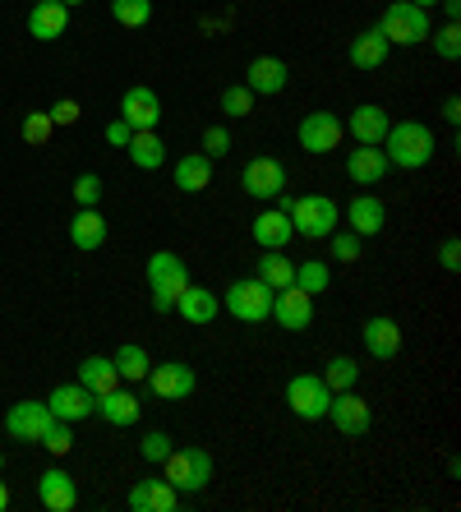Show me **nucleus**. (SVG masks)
I'll use <instances>...</instances> for the list:
<instances>
[{
  "label": "nucleus",
  "mask_w": 461,
  "mask_h": 512,
  "mask_svg": "<svg viewBox=\"0 0 461 512\" xmlns=\"http://www.w3.org/2000/svg\"><path fill=\"white\" fill-rule=\"evenodd\" d=\"M37 499H42L47 512H74V503H79V485H74V476L65 471V466H51V471L37 476Z\"/></svg>",
  "instance_id": "obj_14"
},
{
  "label": "nucleus",
  "mask_w": 461,
  "mask_h": 512,
  "mask_svg": "<svg viewBox=\"0 0 461 512\" xmlns=\"http://www.w3.org/2000/svg\"><path fill=\"white\" fill-rule=\"evenodd\" d=\"M328 420L342 429L346 439H365L369 425H374V411H369L365 397H355L351 388L346 393H332V406H328Z\"/></svg>",
  "instance_id": "obj_12"
},
{
  "label": "nucleus",
  "mask_w": 461,
  "mask_h": 512,
  "mask_svg": "<svg viewBox=\"0 0 461 512\" xmlns=\"http://www.w3.org/2000/svg\"><path fill=\"white\" fill-rule=\"evenodd\" d=\"M10 508V489H5V480H0V512Z\"/></svg>",
  "instance_id": "obj_50"
},
{
  "label": "nucleus",
  "mask_w": 461,
  "mask_h": 512,
  "mask_svg": "<svg viewBox=\"0 0 461 512\" xmlns=\"http://www.w3.org/2000/svg\"><path fill=\"white\" fill-rule=\"evenodd\" d=\"M130 134H134L130 120H120V116L107 125V143H116V148H125V143H130Z\"/></svg>",
  "instance_id": "obj_47"
},
{
  "label": "nucleus",
  "mask_w": 461,
  "mask_h": 512,
  "mask_svg": "<svg viewBox=\"0 0 461 512\" xmlns=\"http://www.w3.org/2000/svg\"><path fill=\"white\" fill-rule=\"evenodd\" d=\"M323 383H328L332 393H346V388L360 383V365H355L351 356H332L328 365H323Z\"/></svg>",
  "instance_id": "obj_35"
},
{
  "label": "nucleus",
  "mask_w": 461,
  "mask_h": 512,
  "mask_svg": "<svg viewBox=\"0 0 461 512\" xmlns=\"http://www.w3.org/2000/svg\"><path fill=\"white\" fill-rule=\"evenodd\" d=\"M388 171H392V162L383 157V148H365V143H355L351 157H346V176H351L355 185H379Z\"/></svg>",
  "instance_id": "obj_23"
},
{
  "label": "nucleus",
  "mask_w": 461,
  "mask_h": 512,
  "mask_svg": "<svg viewBox=\"0 0 461 512\" xmlns=\"http://www.w3.org/2000/svg\"><path fill=\"white\" fill-rule=\"evenodd\" d=\"M286 79H291V70H286L282 56H254L245 70V88L254 97H277L286 88Z\"/></svg>",
  "instance_id": "obj_16"
},
{
  "label": "nucleus",
  "mask_w": 461,
  "mask_h": 512,
  "mask_svg": "<svg viewBox=\"0 0 461 512\" xmlns=\"http://www.w3.org/2000/svg\"><path fill=\"white\" fill-rule=\"evenodd\" d=\"M438 5H443V19H448V24L461 19V0H438Z\"/></svg>",
  "instance_id": "obj_49"
},
{
  "label": "nucleus",
  "mask_w": 461,
  "mask_h": 512,
  "mask_svg": "<svg viewBox=\"0 0 461 512\" xmlns=\"http://www.w3.org/2000/svg\"><path fill=\"white\" fill-rule=\"evenodd\" d=\"M383 222H388V208H383V199H374V194H355V199L346 203V227L360 240L379 236Z\"/></svg>",
  "instance_id": "obj_20"
},
{
  "label": "nucleus",
  "mask_w": 461,
  "mask_h": 512,
  "mask_svg": "<svg viewBox=\"0 0 461 512\" xmlns=\"http://www.w3.org/2000/svg\"><path fill=\"white\" fill-rule=\"evenodd\" d=\"M222 111L231 120H245L249 111H254V93H249L245 84H231V88H222Z\"/></svg>",
  "instance_id": "obj_37"
},
{
  "label": "nucleus",
  "mask_w": 461,
  "mask_h": 512,
  "mask_svg": "<svg viewBox=\"0 0 461 512\" xmlns=\"http://www.w3.org/2000/svg\"><path fill=\"white\" fill-rule=\"evenodd\" d=\"M79 383L93 397H102V393H111V388H120V374H116V365H111V356H88L79 365Z\"/></svg>",
  "instance_id": "obj_31"
},
{
  "label": "nucleus",
  "mask_w": 461,
  "mask_h": 512,
  "mask_svg": "<svg viewBox=\"0 0 461 512\" xmlns=\"http://www.w3.org/2000/svg\"><path fill=\"white\" fill-rule=\"evenodd\" d=\"M111 14H116V24H125V28H143L153 19V0H111Z\"/></svg>",
  "instance_id": "obj_36"
},
{
  "label": "nucleus",
  "mask_w": 461,
  "mask_h": 512,
  "mask_svg": "<svg viewBox=\"0 0 461 512\" xmlns=\"http://www.w3.org/2000/svg\"><path fill=\"white\" fill-rule=\"evenodd\" d=\"M125 153H130V162L139 171H157L166 162V143L157 139V130H134L130 143H125Z\"/></svg>",
  "instance_id": "obj_30"
},
{
  "label": "nucleus",
  "mask_w": 461,
  "mask_h": 512,
  "mask_svg": "<svg viewBox=\"0 0 461 512\" xmlns=\"http://www.w3.org/2000/svg\"><path fill=\"white\" fill-rule=\"evenodd\" d=\"M286 406L296 411L300 420H323L332 406V388L323 383V374H296V379L286 383Z\"/></svg>",
  "instance_id": "obj_7"
},
{
  "label": "nucleus",
  "mask_w": 461,
  "mask_h": 512,
  "mask_svg": "<svg viewBox=\"0 0 461 512\" xmlns=\"http://www.w3.org/2000/svg\"><path fill=\"white\" fill-rule=\"evenodd\" d=\"M56 425V416H51V406L47 402H14L10 411H5V434L19 443H42V434Z\"/></svg>",
  "instance_id": "obj_9"
},
{
  "label": "nucleus",
  "mask_w": 461,
  "mask_h": 512,
  "mask_svg": "<svg viewBox=\"0 0 461 512\" xmlns=\"http://www.w3.org/2000/svg\"><path fill=\"white\" fill-rule=\"evenodd\" d=\"M111 365H116V374H120V383H143L148 379V370H153V360H148V351H143L139 342H125L111 356Z\"/></svg>",
  "instance_id": "obj_32"
},
{
  "label": "nucleus",
  "mask_w": 461,
  "mask_h": 512,
  "mask_svg": "<svg viewBox=\"0 0 461 512\" xmlns=\"http://www.w3.org/2000/svg\"><path fill=\"white\" fill-rule=\"evenodd\" d=\"M296 286L305 291V296H323V291L332 286L328 263H323V259H305V263H296Z\"/></svg>",
  "instance_id": "obj_34"
},
{
  "label": "nucleus",
  "mask_w": 461,
  "mask_h": 512,
  "mask_svg": "<svg viewBox=\"0 0 461 512\" xmlns=\"http://www.w3.org/2000/svg\"><path fill=\"white\" fill-rule=\"evenodd\" d=\"M296 139H300V148L305 153H314V157H328L332 148H342V139H346V125L332 111H309L305 120H300V130H296Z\"/></svg>",
  "instance_id": "obj_8"
},
{
  "label": "nucleus",
  "mask_w": 461,
  "mask_h": 512,
  "mask_svg": "<svg viewBox=\"0 0 461 512\" xmlns=\"http://www.w3.org/2000/svg\"><path fill=\"white\" fill-rule=\"evenodd\" d=\"M143 273H148V286H153V310L171 314L176 310V296L190 286V263L180 259L176 250H157Z\"/></svg>",
  "instance_id": "obj_3"
},
{
  "label": "nucleus",
  "mask_w": 461,
  "mask_h": 512,
  "mask_svg": "<svg viewBox=\"0 0 461 512\" xmlns=\"http://www.w3.org/2000/svg\"><path fill=\"white\" fill-rule=\"evenodd\" d=\"M47 406H51V416H56V420H65V425H79V420L93 416L97 397L88 393L83 383H60L56 393L47 397Z\"/></svg>",
  "instance_id": "obj_18"
},
{
  "label": "nucleus",
  "mask_w": 461,
  "mask_h": 512,
  "mask_svg": "<svg viewBox=\"0 0 461 512\" xmlns=\"http://www.w3.org/2000/svg\"><path fill=\"white\" fill-rule=\"evenodd\" d=\"M203 148H208V157H226L231 153V130L226 125H208L203 130Z\"/></svg>",
  "instance_id": "obj_44"
},
{
  "label": "nucleus",
  "mask_w": 461,
  "mask_h": 512,
  "mask_svg": "<svg viewBox=\"0 0 461 512\" xmlns=\"http://www.w3.org/2000/svg\"><path fill=\"white\" fill-rule=\"evenodd\" d=\"M360 342H365V351L374 360H397V351H402V323L388 319V314H374L360 328Z\"/></svg>",
  "instance_id": "obj_15"
},
{
  "label": "nucleus",
  "mask_w": 461,
  "mask_h": 512,
  "mask_svg": "<svg viewBox=\"0 0 461 512\" xmlns=\"http://www.w3.org/2000/svg\"><path fill=\"white\" fill-rule=\"evenodd\" d=\"M249 236H254V245H259V250H286L296 231H291V217H286L282 208H268V213L254 217Z\"/></svg>",
  "instance_id": "obj_24"
},
{
  "label": "nucleus",
  "mask_w": 461,
  "mask_h": 512,
  "mask_svg": "<svg viewBox=\"0 0 461 512\" xmlns=\"http://www.w3.org/2000/svg\"><path fill=\"white\" fill-rule=\"evenodd\" d=\"M0 466H5V453H0Z\"/></svg>",
  "instance_id": "obj_53"
},
{
  "label": "nucleus",
  "mask_w": 461,
  "mask_h": 512,
  "mask_svg": "<svg viewBox=\"0 0 461 512\" xmlns=\"http://www.w3.org/2000/svg\"><path fill=\"white\" fill-rule=\"evenodd\" d=\"M120 120H130V130H157V120H162V102H157L153 88H125L120 97Z\"/></svg>",
  "instance_id": "obj_17"
},
{
  "label": "nucleus",
  "mask_w": 461,
  "mask_h": 512,
  "mask_svg": "<svg viewBox=\"0 0 461 512\" xmlns=\"http://www.w3.org/2000/svg\"><path fill=\"white\" fill-rule=\"evenodd\" d=\"M411 5H420V10H429V5H438V0H411Z\"/></svg>",
  "instance_id": "obj_51"
},
{
  "label": "nucleus",
  "mask_w": 461,
  "mask_h": 512,
  "mask_svg": "<svg viewBox=\"0 0 461 512\" xmlns=\"http://www.w3.org/2000/svg\"><path fill=\"white\" fill-rule=\"evenodd\" d=\"M74 199H79V208H97V203H102V176L83 171V176L74 180Z\"/></svg>",
  "instance_id": "obj_39"
},
{
  "label": "nucleus",
  "mask_w": 461,
  "mask_h": 512,
  "mask_svg": "<svg viewBox=\"0 0 461 512\" xmlns=\"http://www.w3.org/2000/svg\"><path fill=\"white\" fill-rule=\"evenodd\" d=\"M443 120H448V125H457V120H461V102H457V97H448V102H443Z\"/></svg>",
  "instance_id": "obj_48"
},
{
  "label": "nucleus",
  "mask_w": 461,
  "mask_h": 512,
  "mask_svg": "<svg viewBox=\"0 0 461 512\" xmlns=\"http://www.w3.org/2000/svg\"><path fill=\"white\" fill-rule=\"evenodd\" d=\"M217 310H222V296H213V291H203V286H185L176 296V314L185 323H194V328H208V323L217 319Z\"/></svg>",
  "instance_id": "obj_21"
},
{
  "label": "nucleus",
  "mask_w": 461,
  "mask_h": 512,
  "mask_svg": "<svg viewBox=\"0 0 461 512\" xmlns=\"http://www.w3.org/2000/svg\"><path fill=\"white\" fill-rule=\"evenodd\" d=\"M286 167L277 162V157H249L245 171H240V185H245L249 199H277V194H286Z\"/></svg>",
  "instance_id": "obj_10"
},
{
  "label": "nucleus",
  "mask_w": 461,
  "mask_h": 512,
  "mask_svg": "<svg viewBox=\"0 0 461 512\" xmlns=\"http://www.w3.org/2000/svg\"><path fill=\"white\" fill-rule=\"evenodd\" d=\"M259 282H268L272 291H282V286H291L296 282V263L286 259L282 250H263V259H259Z\"/></svg>",
  "instance_id": "obj_33"
},
{
  "label": "nucleus",
  "mask_w": 461,
  "mask_h": 512,
  "mask_svg": "<svg viewBox=\"0 0 461 512\" xmlns=\"http://www.w3.org/2000/svg\"><path fill=\"white\" fill-rule=\"evenodd\" d=\"M277 199H282V213L291 217V231L305 240H328L332 231L342 227V208H337L328 194H300V199L277 194Z\"/></svg>",
  "instance_id": "obj_2"
},
{
  "label": "nucleus",
  "mask_w": 461,
  "mask_h": 512,
  "mask_svg": "<svg viewBox=\"0 0 461 512\" xmlns=\"http://www.w3.org/2000/svg\"><path fill=\"white\" fill-rule=\"evenodd\" d=\"M143 462H166V453H171V434H162V429H148L139 443Z\"/></svg>",
  "instance_id": "obj_40"
},
{
  "label": "nucleus",
  "mask_w": 461,
  "mask_h": 512,
  "mask_svg": "<svg viewBox=\"0 0 461 512\" xmlns=\"http://www.w3.org/2000/svg\"><path fill=\"white\" fill-rule=\"evenodd\" d=\"M176 499H180V494H176V485H171V480H153V476H148V480H139V485L130 489V499H125V503H130L134 512H176Z\"/></svg>",
  "instance_id": "obj_22"
},
{
  "label": "nucleus",
  "mask_w": 461,
  "mask_h": 512,
  "mask_svg": "<svg viewBox=\"0 0 461 512\" xmlns=\"http://www.w3.org/2000/svg\"><path fill=\"white\" fill-rule=\"evenodd\" d=\"M47 116L56 120V125H74V120H79L83 111H79V102H74V97H60V102H56V107L47 111Z\"/></svg>",
  "instance_id": "obj_46"
},
{
  "label": "nucleus",
  "mask_w": 461,
  "mask_h": 512,
  "mask_svg": "<svg viewBox=\"0 0 461 512\" xmlns=\"http://www.w3.org/2000/svg\"><path fill=\"white\" fill-rule=\"evenodd\" d=\"M388 51H392L388 37H383L379 28H365V33L351 42V51H346V56H351L355 70H379L383 60H388Z\"/></svg>",
  "instance_id": "obj_28"
},
{
  "label": "nucleus",
  "mask_w": 461,
  "mask_h": 512,
  "mask_svg": "<svg viewBox=\"0 0 461 512\" xmlns=\"http://www.w3.org/2000/svg\"><path fill=\"white\" fill-rule=\"evenodd\" d=\"M166 480L176 485V494H199L213 485V457L208 448H171L166 453Z\"/></svg>",
  "instance_id": "obj_4"
},
{
  "label": "nucleus",
  "mask_w": 461,
  "mask_h": 512,
  "mask_svg": "<svg viewBox=\"0 0 461 512\" xmlns=\"http://www.w3.org/2000/svg\"><path fill=\"white\" fill-rule=\"evenodd\" d=\"M42 443H47V453L51 457H65L74 448V434H70V425H65V420H56V425L47 429V434H42Z\"/></svg>",
  "instance_id": "obj_42"
},
{
  "label": "nucleus",
  "mask_w": 461,
  "mask_h": 512,
  "mask_svg": "<svg viewBox=\"0 0 461 512\" xmlns=\"http://www.w3.org/2000/svg\"><path fill=\"white\" fill-rule=\"evenodd\" d=\"M379 33L388 37V47H415L429 37V10H420L411 0H392L379 19Z\"/></svg>",
  "instance_id": "obj_5"
},
{
  "label": "nucleus",
  "mask_w": 461,
  "mask_h": 512,
  "mask_svg": "<svg viewBox=\"0 0 461 512\" xmlns=\"http://www.w3.org/2000/svg\"><path fill=\"white\" fill-rule=\"evenodd\" d=\"M222 310H231L240 323H263L272 314V286L259 277H240L222 291Z\"/></svg>",
  "instance_id": "obj_6"
},
{
  "label": "nucleus",
  "mask_w": 461,
  "mask_h": 512,
  "mask_svg": "<svg viewBox=\"0 0 461 512\" xmlns=\"http://www.w3.org/2000/svg\"><path fill=\"white\" fill-rule=\"evenodd\" d=\"M33 5H42V0H33Z\"/></svg>",
  "instance_id": "obj_54"
},
{
  "label": "nucleus",
  "mask_w": 461,
  "mask_h": 512,
  "mask_svg": "<svg viewBox=\"0 0 461 512\" xmlns=\"http://www.w3.org/2000/svg\"><path fill=\"white\" fill-rule=\"evenodd\" d=\"M70 240H74V250H102L107 245V222H102V213L97 208H79V217L70 222Z\"/></svg>",
  "instance_id": "obj_29"
},
{
  "label": "nucleus",
  "mask_w": 461,
  "mask_h": 512,
  "mask_svg": "<svg viewBox=\"0 0 461 512\" xmlns=\"http://www.w3.org/2000/svg\"><path fill=\"white\" fill-rule=\"evenodd\" d=\"M213 185V157L208 153H185L176 162V190L185 194H203Z\"/></svg>",
  "instance_id": "obj_27"
},
{
  "label": "nucleus",
  "mask_w": 461,
  "mask_h": 512,
  "mask_svg": "<svg viewBox=\"0 0 461 512\" xmlns=\"http://www.w3.org/2000/svg\"><path fill=\"white\" fill-rule=\"evenodd\" d=\"M60 5H65V10H74V5H83V0H60Z\"/></svg>",
  "instance_id": "obj_52"
},
{
  "label": "nucleus",
  "mask_w": 461,
  "mask_h": 512,
  "mask_svg": "<svg viewBox=\"0 0 461 512\" xmlns=\"http://www.w3.org/2000/svg\"><path fill=\"white\" fill-rule=\"evenodd\" d=\"M148 383H153V393L162 397V402H180V397H190L194 388H199V379H194V370L185 365V360L153 365V370H148Z\"/></svg>",
  "instance_id": "obj_13"
},
{
  "label": "nucleus",
  "mask_w": 461,
  "mask_h": 512,
  "mask_svg": "<svg viewBox=\"0 0 461 512\" xmlns=\"http://www.w3.org/2000/svg\"><path fill=\"white\" fill-rule=\"evenodd\" d=\"M286 328V333H305L309 323H314V296H305L296 282L282 286V291H272V314Z\"/></svg>",
  "instance_id": "obj_11"
},
{
  "label": "nucleus",
  "mask_w": 461,
  "mask_h": 512,
  "mask_svg": "<svg viewBox=\"0 0 461 512\" xmlns=\"http://www.w3.org/2000/svg\"><path fill=\"white\" fill-rule=\"evenodd\" d=\"M342 125H346V134H351L355 143H365V148H379L392 120H388V111H383V107H374V102H360V107L351 111V120H342Z\"/></svg>",
  "instance_id": "obj_19"
},
{
  "label": "nucleus",
  "mask_w": 461,
  "mask_h": 512,
  "mask_svg": "<svg viewBox=\"0 0 461 512\" xmlns=\"http://www.w3.org/2000/svg\"><path fill=\"white\" fill-rule=\"evenodd\" d=\"M438 263H443V273H457L461 268V240L457 236H448L438 245Z\"/></svg>",
  "instance_id": "obj_45"
},
{
  "label": "nucleus",
  "mask_w": 461,
  "mask_h": 512,
  "mask_svg": "<svg viewBox=\"0 0 461 512\" xmlns=\"http://www.w3.org/2000/svg\"><path fill=\"white\" fill-rule=\"evenodd\" d=\"M93 416H102V420H107V425L125 429V425H134V420H139V397H134V393H125V388H111V393H102V397H97Z\"/></svg>",
  "instance_id": "obj_26"
},
{
  "label": "nucleus",
  "mask_w": 461,
  "mask_h": 512,
  "mask_svg": "<svg viewBox=\"0 0 461 512\" xmlns=\"http://www.w3.org/2000/svg\"><path fill=\"white\" fill-rule=\"evenodd\" d=\"M332 259L337 263H355L360 259V236H355V231H332Z\"/></svg>",
  "instance_id": "obj_41"
},
{
  "label": "nucleus",
  "mask_w": 461,
  "mask_h": 512,
  "mask_svg": "<svg viewBox=\"0 0 461 512\" xmlns=\"http://www.w3.org/2000/svg\"><path fill=\"white\" fill-rule=\"evenodd\" d=\"M65 28H70V10L60 0H42V5L28 10V33L37 42H56V37H65Z\"/></svg>",
  "instance_id": "obj_25"
},
{
  "label": "nucleus",
  "mask_w": 461,
  "mask_h": 512,
  "mask_svg": "<svg viewBox=\"0 0 461 512\" xmlns=\"http://www.w3.org/2000/svg\"><path fill=\"white\" fill-rule=\"evenodd\" d=\"M51 130H56V120H51L47 111H28V120H24V130H19V134H24L33 148H42V143L51 139Z\"/></svg>",
  "instance_id": "obj_38"
},
{
  "label": "nucleus",
  "mask_w": 461,
  "mask_h": 512,
  "mask_svg": "<svg viewBox=\"0 0 461 512\" xmlns=\"http://www.w3.org/2000/svg\"><path fill=\"white\" fill-rule=\"evenodd\" d=\"M434 51L443 60H457L461 56V28L457 24H443V28H438V33H434Z\"/></svg>",
  "instance_id": "obj_43"
},
{
  "label": "nucleus",
  "mask_w": 461,
  "mask_h": 512,
  "mask_svg": "<svg viewBox=\"0 0 461 512\" xmlns=\"http://www.w3.org/2000/svg\"><path fill=\"white\" fill-rule=\"evenodd\" d=\"M383 157H388L392 167L402 171H420L434 162V130L429 125H420V120H397V125H388V134H383Z\"/></svg>",
  "instance_id": "obj_1"
}]
</instances>
